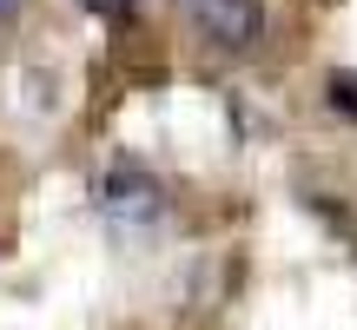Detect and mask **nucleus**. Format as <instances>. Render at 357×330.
Listing matches in <instances>:
<instances>
[{
  "label": "nucleus",
  "instance_id": "2",
  "mask_svg": "<svg viewBox=\"0 0 357 330\" xmlns=\"http://www.w3.org/2000/svg\"><path fill=\"white\" fill-rule=\"evenodd\" d=\"M100 205H106V218H113L119 231H132V225H159V212H166V191H159L153 178L119 172V178H106V185H100Z\"/></svg>",
  "mask_w": 357,
  "mask_h": 330
},
{
  "label": "nucleus",
  "instance_id": "4",
  "mask_svg": "<svg viewBox=\"0 0 357 330\" xmlns=\"http://www.w3.org/2000/svg\"><path fill=\"white\" fill-rule=\"evenodd\" d=\"M79 7H93L100 20H126V13H132V0H79Z\"/></svg>",
  "mask_w": 357,
  "mask_h": 330
},
{
  "label": "nucleus",
  "instance_id": "5",
  "mask_svg": "<svg viewBox=\"0 0 357 330\" xmlns=\"http://www.w3.org/2000/svg\"><path fill=\"white\" fill-rule=\"evenodd\" d=\"M13 7H20V0H0V13H13Z\"/></svg>",
  "mask_w": 357,
  "mask_h": 330
},
{
  "label": "nucleus",
  "instance_id": "1",
  "mask_svg": "<svg viewBox=\"0 0 357 330\" xmlns=\"http://www.w3.org/2000/svg\"><path fill=\"white\" fill-rule=\"evenodd\" d=\"M185 20L218 53H245L265 40V7L258 0H185Z\"/></svg>",
  "mask_w": 357,
  "mask_h": 330
},
{
  "label": "nucleus",
  "instance_id": "3",
  "mask_svg": "<svg viewBox=\"0 0 357 330\" xmlns=\"http://www.w3.org/2000/svg\"><path fill=\"white\" fill-rule=\"evenodd\" d=\"M331 100L344 106V113H357V79H351V73H337V79H331Z\"/></svg>",
  "mask_w": 357,
  "mask_h": 330
}]
</instances>
